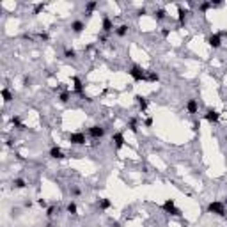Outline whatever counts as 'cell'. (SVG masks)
Masks as SVG:
<instances>
[{"mask_svg": "<svg viewBox=\"0 0 227 227\" xmlns=\"http://www.w3.org/2000/svg\"><path fill=\"white\" fill-rule=\"evenodd\" d=\"M130 75H131V78L135 82H146V80H147V71H144V69L139 67V66H133L131 69H130Z\"/></svg>", "mask_w": 227, "mask_h": 227, "instance_id": "6da1fadb", "label": "cell"}, {"mask_svg": "<svg viewBox=\"0 0 227 227\" xmlns=\"http://www.w3.org/2000/svg\"><path fill=\"white\" fill-rule=\"evenodd\" d=\"M208 211H210V213H215V215H218V216H225L227 215L224 202H211V204L208 206Z\"/></svg>", "mask_w": 227, "mask_h": 227, "instance_id": "7a4b0ae2", "label": "cell"}, {"mask_svg": "<svg viewBox=\"0 0 227 227\" xmlns=\"http://www.w3.org/2000/svg\"><path fill=\"white\" fill-rule=\"evenodd\" d=\"M161 208H163L167 213H170V215H174V216H179V215H181V211L176 208V204H174V200H172V199H167L165 202H163V206H161Z\"/></svg>", "mask_w": 227, "mask_h": 227, "instance_id": "3957f363", "label": "cell"}, {"mask_svg": "<svg viewBox=\"0 0 227 227\" xmlns=\"http://www.w3.org/2000/svg\"><path fill=\"white\" fill-rule=\"evenodd\" d=\"M69 142L73 146H82V144H85V135L83 133H71L69 135Z\"/></svg>", "mask_w": 227, "mask_h": 227, "instance_id": "277c9868", "label": "cell"}, {"mask_svg": "<svg viewBox=\"0 0 227 227\" xmlns=\"http://www.w3.org/2000/svg\"><path fill=\"white\" fill-rule=\"evenodd\" d=\"M89 135H91L92 139H101V137L105 135V128L103 126H91L89 128Z\"/></svg>", "mask_w": 227, "mask_h": 227, "instance_id": "5b68a950", "label": "cell"}, {"mask_svg": "<svg viewBox=\"0 0 227 227\" xmlns=\"http://www.w3.org/2000/svg\"><path fill=\"white\" fill-rule=\"evenodd\" d=\"M208 43H210L211 48H220V44H222V36H220V34H213V36H210Z\"/></svg>", "mask_w": 227, "mask_h": 227, "instance_id": "8992f818", "label": "cell"}, {"mask_svg": "<svg viewBox=\"0 0 227 227\" xmlns=\"http://www.w3.org/2000/svg\"><path fill=\"white\" fill-rule=\"evenodd\" d=\"M112 142L116 144V149H121L122 146H124V135H122V133H114Z\"/></svg>", "mask_w": 227, "mask_h": 227, "instance_id": "52a82bcc", "label": "cell"}, {"mask_svg": "<svg viewBox=\"0 0 227 227\" xmlns=\"http://www.w3.org/2000/svg\"><path fill=\"white\" fill-rule=\"evenodd\" d=\"M218 117H220V114H218L216 110H208V112H206V121L211 122V124L218 121Z\"/></svg>", "mask_w": 227, "mask_h": 227, "instance_id": "ba28073f", "label": "cell"}, {"mask_svg": "<svg viewBox=\"0 0 227 227\" xmlns=\"http://www.w3.org/2000/svg\"><path fill=\"white\" fill-rule=\"evenodd\" d=\"M186 110L190 112V114H197V110H199V103L195 100H188V103H186Z\"/></svg>", "mask_w": 227, "mask_h": 227, "instance_id": "9c48e42d", "label": "cell"}, {"mask_svg": "<svg viewBox=\"0 0 227 227\" xmlns=\"http://www.w3.org/2000/svg\"><path fill=\"white\" fill-rule=\"evenodd\" d=\"M50 156L53 158V160H61V158H64V153H62L61 147H52V149H50Z\"/></svg>", "mask_w": 227, "mask_h": 227, "instance_id": "30bf717a", "label": "cell"}, {"mask_svg": "<svg viewBox=\"0 0 227 227\" xmlns=\"http://www.w3.org/2000/svg\"><path fill=\"white\" fill-rule=\"evenodd\" d=\"M135 100H137V105H139L140 110L142 112L147 110V105H149V103H147V100H146L144 96H135Z\"/></svg>", "mask_w": 227, "mask_h": 227, "instance_id": "8fae6325", "label": "cell"}, {"mask_svg": "<svg viewBox=\"0 0 227 227\" xmlns=\"http://www.w3.org/2000/svg\"><path fill=\"white\" fill-rule=\"evenodd\" d=\"M73 83H75V92L80 94V96H83V85H82V82H80V78L73 76Z\"/></svg>", "mask_w": 227, "mask_h": 227, "instance_id": "7c38bea8", "label": "cell"}, {"mask_svg": "<svg viewBox=\"0 0 227 227\" xmlns=\"http://www.w3.org/2000/svg\"><path fill=\"white\" fill-rule=\"evenodd\" d=\"M83 28H85L83 22H78V20H76V22H73V23H71V30H73L75 34H80V32L83 30Z\"/></svg>", "mask_w": 227, "mask_h": 227, "instance_id": "4fadbf2b", "label": "cell"}, {"mask_svg": "<svg viewBox=\"0 0 227 227\" xmlns=\"http://www.w3.org/2000/svg\"><path fill=\"white\" fill-rule=\"evenodd\" d=\"M112 28H114V25H112V20L110 18H103V32H110Z\"/></svg>", "mask_w": 227, "mask_h": 227, "instance_id": "5bb4252c", "label": "cell"}, {"mask_svg": "<svg viewBox=\"0 0 227 227\" xmlns=\"http://www.w3.org/2000/svg\"><path fill=\"white\" fill-rule=\"evenodd\" d=\"M177 14H179V16H177V18H179V23L183 25V23H185V20H186V11H185L183 7L179 6V7H177Z\"/></svg>", "mask_w": 227, "mask_h": 227, "instance_id": "9a60e30c", "label": "cell"}, {"mask_svg": "<svg viewBox=\"0 0 227 227\" xmlns=\"http://www.w3.org/2000/svg\"><path fill=\"white\" fill-rule=\"evenodd\" d=\"M116 34L119 36V37H124V36L128 34V25H121V27L116 30Z\"/></svg>", "mask_w": 227, "mask_h": 227, "instance_id": "2e32d148", "label": "cell"}, {"mask_svg": "<svg viewBox=\"0 0 227 227\" xmlns=\"http://www.w3.org/2000/svg\"><path fill=\"white\" fill-rule=\"evenodd\" d=\"M98 204H100L101 210H108V208L112 206V202H110V199H100V202H98Z\"/></svg>", "mask_w": 227, "mask_h": 227, "instance_id": "e0dca14e", "label": "cell"}, {"mask_svg": "<svg viewBox=\"0 0 227 227\" xmlns=\"http://www.w3.org/2000/svg\"><path fill=\"white\" fill-rule=\"evenodd\" d=\"M155 16H156V20H165V16H167V12H165V9H156L155 11Z\"/></svg>", "mask_w": 227, "mask_h": 227, "instance_id": "ac0fdd59", "label": "cell"}, {"mask_svg": "<svg viewBox=\"0 0 227 227\" xmlns=\"http://www.w3.org/2000/svg\"><path fill=\"white\" fill-rule=\"evenodd\" d=\"M12 186H14V188H25V181H23L22 177H18V179L12 181Z\"/></svg>", "mask_w": 227, "mask_h": 227, "instance_id": "d6986e66", "label": "cell"}, {"mask_svg": "<svg viewBox=\"0 0 227 227\" xmlns=\"http://www.w3.org/2000/svg\"><path fill=\"white\" fill-rule=\"evenodd\" d=\"M2 98H4V101H6V103H9V101L12 100L11 92H9V91H7V89H2Z\"/></svg>", "mask_w": 227, "mask_h": 227, "instance_id": "ffe728a7", "label": "cell"}, {"mask_svg": "<svg viewBox=\"0 0 227 227\" xmlns=\"http://www.w3.org/2000/svg\"><path fill=\"white\" fill-rule=\"evenodd\" d=\"M158 80H160V76H158L156 73L147 71V82H158Z\"/></svg>", "mask_w": 227, "mask_h": 227, "instance_id": "44dd1931", "label": "cell"}, {"mask_svg": "<svg viewBox=\"0 0 227 227\" xmlns=\"http://www.w3.org/2000/svg\"><path fill=\"white\" fill-rule=\"evenodd\" d=\"M137 126H139V121H137V119H131V121H130V130H131L133 133L139 131V128Z\"/></svg>", "mask_w": 227, "mask_h": 227, "instance_id": "7402d4cb", "label": "cell"}, {"mask_svg": "<svg viewBox=\"0 0 227 227\" xmlns=\"http://www.w3.org/2000/svg\"><path fill=\"white\" fill-rule=\"evenodd\" d=\"M64 55H66L67 59H75V57H76V52L71 50V48H66V50H64Z\"/></svg>", "mask_w": 227, "mask_h": 227, "instance_id": "603a6c76", "label": "cell"}, {"mask_svg": "<svg viewBox=\"0 0 227 227\" xmlns=\"http://www.w3.org/2000/svg\"><path fill=\"white\" fill-rule=\"evenodd\" d=\"M76 211H78V208H76V204H67V213H71V215H76Z\"/></svg>", "mask_w": 227, "mask_h": 227, "instance_id": "cb8c5ba5", "label": "cell"}, {"mask_svg": "<svg viewBox=\"0 0 227 227\" xmlns=\"http://www.w3.org/2000/svg\"><path fill=\"white\" fill-rule=\"evenodd\" d=\"M96 7H98V4H96V2H89V4H87V7H85V9H87V12H89V14H91V12L94 11Z\"/></svg>", "mask_w": 227, "mask_h": 227, "instance_id": "d4e9b609", "label": "cell"}, {"mask_svg": "<svg viewBox=\"0 0 227 227\" xmlns=\"http://www.w3.org/2000/svg\"><path fill=\"white\" fill-rule=\"evenodd\" d=\"M210 7H211V2H202V4H200V11L206 12L208 9H210Z\"/></svg>", "mask_w": 227, "mask_h": 227, "instance_id": "484cf974", "label": "cell"}, {"mask_svg": "<svg viewBox=\"0 0 227 227\" xmlns=\"http://www.w3.org/2000/svg\"><path fill=\"white\" fill-rule=\"evenodd\" d=\"M43 9H44V4H37V6L34 7V14H39Z\"/></svg>", "mask_w": 227, "mask_h": 227, "instance_id": "4316f807", "label": "cell"}, {"mask_svg": "<svg viewBox=\"0 0 227 227\" xmlns=\"http://www.w3.org/2000/svg\"><path fill=\"white\" fill-rule=\"evenodd\" d=\"M11 122L14 124V126H18V128H22V126H23L22 122H20V117H12V119H11Z\"/></svg>", "mask_w": 227, "mask_h": 227, "instance_id": "83f0119b", "label": "cell"}, {"mask_svg": "<svg viewBox=\"0 0 227 227\" xmlns=\"http://www.w3.org/2000/svg\"><path fill=\"white\" fill-rule=\"evenodd\" d=\"M59 100H61L62 103H66V101L69 100V92H62V94H61V98H59Z\"/></svg>", "mask_w": 227, "mask_h": 227, "instance_id": "f1b7e54d", "label": "cell"}, {"mask_svg": "<svg viewBox=\"0 0 227 227\" xmlns=\"http://www.w3.org/2000/svg\"><path fill=\"white\" fill-rule=\"evenodd\" d=\"M144 124H146L147 128H151V126H153V119H151V117H147V119L144 121Z\"/></svg>", "mask_w": 227, "mask_h": 227, "instance_id": "f546056e", "label": "cell"}, {"mask_svg": "<svg viewBox=\"0 0 227 227\" xmlns=\"http://www.w3.org/2000/svg\"><path fill=\"white\" fill-rule=\"evenodd\" d=\"M53 213H55V208H48V211H46V215H48V216H52Z\"/></svg>", "mask_w": 227, "mask_h": 227, "instance_id": "4dcf8cb0", "label": "cell"}, {"mask_svg": "<svg viewBox=\"0 0 227 227\" xmlns=\"http://www.w3.org/2000/svg\"><path fill=\"white\" fill-rule=\"evenodd\" d=\"M39 37H41V39H44V41H46V39H48V34H46V32H41V34H39Z\"/></svg>", "mask_w": 227, "mask_h": 227, "instance_id": "1f68e13d", "label": "cell"}, {"mask_svg": "<svg viewBox=\"0 0 227 227\" xmlns=\"http://www.w3.org/2000/svg\"><path fill=\"white\" fill-rule=\"evenodd\" d=\"M37 202H39V206H41V208H44V206H46V200H44V199H39Z\"/></svg>", "mask_w": 227, "mask_h": 227, "instance_id": "d6a6232c", "label": "cell"}, {"mask_svg": "<svg viewBox=\"0 0 227 227\" xmlns=\"http://www.w3.org/2000/svg\"><path fill=\"white\" fill-rule=\"evenodd\" d=\"M161 36H163V37H167V36H169V28H163V30H161Z\"/></svg>", "mask_w": 227, "mask_h": 227, "instance_id": "836d02e7", "label": "cell"}, {"mask_svg": "<svg viewBox=\"0 0 227 227\" xmlns=\"http://www.w3.org/2000/svg\"><path fill=\"white\" fill-rule=\"evenodd\" d=\"M23 83H25V85H28V83H30V78L25 76V78H23Z\"/></svg>", "mask_w": 227, "mask_h": 227, "instance_id": "e575fe53", "label": "cell"}, {"mask_svg": "<svg viewBox=\"0 0 227 227\" xmlns=\"http://www.w3.org/2000/svg\"><path fill=\"white\" fill-rule=\"evenodd\" d=\"M73 195H80V188H73Z\"/></svg>", "mask_w": 227, "mask_h": 227, "instance_id": "d590c367", "label": "cell"}, {"mask_svg": "<svg viewBox=\"0 0 227 227\" xmlns=\"http://www.w3.org/2000/svg\"><path fill=\"white\" fill-rule=\"evenodd\" d=\"M199 128H200L199 122H195V124H194V131H199Z\"/></svg>", "mask_w": 227, "mask_h": 227, "instance_id": "8d00e7d4", "label": "cell"}, {"mask_svg": "<svg viewBox=\"0 0 227 227\" xmlns=\"http://www.w3.org/2000/svg\"><path fill=\"white\" fill-rule=\"evenodd\" d=\"M225 204H227V197H225Z\"/></svg>", "mask_w": 227, "mask_h": 227, "instance_id": "74e56055", "label": "cell"}]
</instances>
